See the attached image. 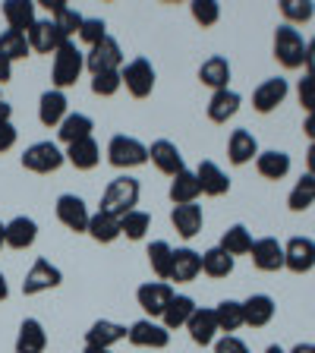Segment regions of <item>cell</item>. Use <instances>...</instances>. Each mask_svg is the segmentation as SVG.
I'll use <instances>...</instances> for the list:
<instances>
[{"label":"cell","mask_w":315,"mask_h":353,"mask_svg":"<svg viewBox=\"0 0 315 353\" xmlns=\"http://www.w3.org/2000/svg\"><path fill=\"white\" fill-rule=\"evenodd\" d=\"M303 132H306L309 139L315 142V114H309V117H306V123H303Z\"/></svg>","instance_id":"54"},{"label":"cell","mask_w":315,"mask_h":353,"mask_svg":"<svg viewBox=\"0 0 315 353\" xmlns=\"http://www.w3.org/2000/svg\"><path fill=\"white\" fill-rule=\"evenodd\" d=\"M13 79V63L7 57H0V82H10Z\"/></svg>","instance_id":"52"},{"label":"cell","mask_w":315,"mask_h":353,"mask_svg":"<svg viewBox=\"0 0 315 353\" xmlns=\"http://www.w3.org/2000/svg\"><path fill=\"white\" fill-rule=\"evenodd\" d=\"M7 246V224H0V250Z\"/></svg>","instance_id":"58"},{"label":"cell","mask_w":315,"mask_h":353,"mask_svg":"<svg viewBox=\"0 0 315 353\" xmlns=\"http://www.w3.org/2000/svg\"><path fill=\"white\" fill-rule=\"evenodd\" d=\"M196 180H199V190L205 192V196H224L230 190V180L227 174L218 168L214 161H202L196 168Z\"/></svg>","instance_id":"25"},{"label":"cell","mask_w":315,"mask_h":353,"mask_svg":"<svg viewBox=\"0 0 315 353\" xmlns=\"http://www.w3.org/2000/svg\"><path fill=\"white\" fill-rule=\"evenodd\" d=\"M29 38L26 32H13V29H3L0 32V57H7L10 63L13 60H26L29 57Z\"/></svg>","instance_id":"36"},{"label":"cell","mask_w":315,"mask_h":353,"mask_svg":"<svg viewBox=\"0 0 315 353\" xmlns=\"http://www.w3.org/2000/svg\"><path fill=\"white\" fill-rule=\"evenodd\" d=\"M85 234H92V240H98V243H114L120 236V218H114V214L98 208V212L88 218Z\"/></svg>","instance_id":"34"},{"label":"cell","mask_w":315,"mask_h":353,"mask_svg":"<svg viewBox=\"0 0 315 353\" xmlns=\"http://www.w3.org/2000/svg\"><path fill=\"white\" fill-rule=\"evenodd\" d=\"M60 281H63V274H60L57 265H51L48 259H35V265H32L26 281H22V294L35 296L41 290H54V287H60Z\"/></svg>","instance_id":"9"},{"label":"cell","mask_w":315,"mask_h":353,"mask_svg":"<svg viewBox=\"0 0 315 353\" xmlns=\"http://www.w3.org/2000/svg\"><path fill=\"white\" fill-rule=\"evenodd\" d=\"M63 161H66V154L51 139L35 142V145H29L22 152V168L32 170V174H54V170L63 168Z\"/></svg>","instance_id":"4"},{"label":"cell","mask_w":315,"mask_h":353,"mask_svg":"<svg viewBox=\"0 0 315 353\" xmlns=\"http://www.w3.org/2000/svg\"><path fill=\"white\" fill-rule=\"evenodd\" d=\"M214 353H250V347L243 344L240 338H234V334H224V338L214 344Z\"/></svg>","instance_id":"49"},{"label":"cell","mask_w":315,"mask_h":353,"mask_svg":"<svg viewBox=\"0 0 315 353\" xmlns=\"http://www.w3.org/2000/svg\"><path fill=\"white\" fill-rule=\"evenodd\" d=\"M82 70H85V54L76 48V41H63L54 51V70H51V79L54 85L63 92V88L76 85V79L82 76Z\"/></svg>","instance_id":"2"},{"label":"cell","mask_w":315,"mask_h":353,"mask_svg":"<svg viewBox=\"0 0 315 353\" xmlns=\"http://www.w3.org/2000/svg\"><path fill=\"white\" fill-rule=\"evenodd\" d=\"M79 38L92 48V44H98L101 38H108V26H104V19H85L79 29Z\"/></svg>","instance_id":"47"},{"label":"cell","mask_w":315,"mask_h":353,"mask_svg":"<svg viewBox=\"0 0 315 353\" xmlns=\"http://www.w3.org/2000/svg\"><path fill=\"white\" fill-rule=\"evenodd\" d=\"M214 319H218L221 331L243 328V303L240 300H221L218 306H214Z\"/></svg>","instance_id":"41"},{"label":"cell","mask_w":315,"mask_h":353,"mask_svg":"<svg viewBox=\"0 0 315 353\" xmlns=\"http://www.w3.org/2000/svg\"><path fill=\"white\" fill-rule=\"evenodd\" d=\"M66 114H70V110H66V95L60 88H48L41 95V101H38V120H41L44 126H60Z\"/></svg>","instance_id":"23"},{"label":"cell","mask_w":315,"mask_h":353,"mask_svg":"<svg viewBox=\"0 0 315 353\" xmlns=\"http://www.w3.org/2000/svg\"><path fill=\"white\" fill-rule=\"evenodd\" d=\"M66 161L73 164L76 170H92L98 168V161H101V148H98L95 136H88V139H79L73 142V145H66Z\"/></svg>","instance_id":"22"},{"label":"cell","mask_w":315,"mask_h":353,"mask_svg":"<svg viewBox=\"0 0 315 353\" xmlns=\"http://www.w3.org/2000/svg\"><path fill=\"white\" fill-rule=\"evenodd\" d=\"M312 202H315V176L312 174H303L300 180H296V186L290 190L287 205H290V212H306Z\"/></svg>","instance_id":"40"},{"label":"cell","mask_w":315,"mask_h":353,"mask_svg":"<svg viewBox=\"0 0 315 353\" xmlns=\"http://www.w3.org/2000/svg\"><path fill=\"white\" fill-rule=\"evenodd\" d=\"M26 38H29V48L38 54H54L60 44L66 41V38L60 35V29L54 26V19H35V26L26 32Z\"/></svg>","instance_id":"14"},{"label":"cell","mask_w":315,"mask_h":353,"mask_svg":"<svg viewBox=\"0 0 315 353\" xmlns=\"http://www.w3.org/2000/svg\"><path fill=\"white\" fill-rule=\"evenodd\" d=\"M303 66H306L309 76H315V38L306 41V60H303Z\"/></svg>","instance_id":"51"},{"label":"cell","mask_w":315,"mask_h":353,"mask_svg":"<svg viewBox=\"0 0 315 353\" xmlns=\"http://www.w3.org/2000/svg\"><path fill=\"white\" fill-rule=\"evenodd\" d=\"M148 265H152V272L158 274V281H170V265H174V250H170V243L154 240L152 246H148Z\"/></svg>","instance_id":"38"},{"label":"cell","mask_w":315,"mask_h":353,"mask_svg":"<svg viewBox=\"0 0 315 353\" xmlns=\"http://www.w3.org/2000/svg\"><path fill=\"white\" fill-rule=\"evenodd\" d=\"M132 347H152V350H164L170 344V331L164 325H158L154 319H139L132 322L130 331H126Z\"/></svg>","instance_id":"8"},{"label":"cell","mask_w":315,"mask_h":353,"mask_svg":"<svg viewBox=\"0 0 315 353\" xmlns=\"http://www.w3.org/2000/svg\"><path fill=\"white\" fill-rule=\"evenodd\" d=\"M126 325L120 322H110V319H98L92 328L85 331V347H101V350H110L117 341L126 338Z\"/></svg>","instance_id":"17"},{"label":"cell","mask_w":315,"mask_h":353,"mask_svg":"<svg viewBox=\"0 0 315 353\" xmlns=\"http://www.w3.org/2000/svg\"><path fill=\"white\" fill-rule=\"evenodd\" d=\"M252 262L258 272H281L284 268V246L274 236H262L252 243Z\"/></svg>","instance_id":"16"},{"label":"cell","mask_w":315,"mask_h":353,"mask_svg":"<svg viewBox=\"0 0 315 353\" xmlns=\"http://www.w3.org/2000/svg\"><path fill=\"white\" fill-rule=\"evenodd\" d=\"M227 158L230 164H250L252 158H258V142L256 136H252L250 130H234L230 132V139H227Z\"/></svg>","instance_id":"21"},{"label":"cell","mask_w":315,"mask_h":353,"mask_svg":"<svg viewBox=\"0 0 315 353\" xmlns=\"http://www.w3.org/2000/svg\"><path fill=\"white\" fill-rule=\"evenodd\" d=\"M82 353H110V350H101V347H85Z\"/></svg>","instance_id":"59"},{"label":"cell","mask_w":315,"mask_h":353,"mask_svg":"<svg viewBox=\"0 0 315 353\" xmlns=\"http://www.w3.org/2000/svg\"><path fill=\"white\" fill-rule=\"evenodd\" d=\"M196 300H192V296H176L174 294V300H170V306L164 309V328L167 331H174V328H183L186 322H190L192 319V312H196Z\"/></svg>","instance_id":"35"},{"label":"cell","mask_w":315,"mask_h":353,"mask_svg":"<svg viewBox=\"0 0 315 353\" xmlns=\"http://www.w3.org/2000/svg\"><path fill=\"white\" fill-rule=\"evenodd\" d=\"M38 236V224L32 218H26V214H19V218H13L7 224V246L10 250H29L32 243H35Z\"/></svg>","instance_id":"27"},{"label":"cell","mask_w":315,"mask_h":353,"mask_svg":"<svg viewBox=\"0 0 315 353\" xmlns=\"http://www.w3.org/2000/svg\"><path fill=\"white\" fill-rule=\"evenodd\" d=\"M284 268H290L294 274H306L315 268V240L309 236H294L284 246Z\"/></svg>","instance_id":"12"},{"label":"cell","mask_w":315,"mask_h":353,"mask_svg":"<svg viewBox=\"0 0 315 353\" xmlns=\"http://www.w3.org/2000/svg\"><path fill=\"white\" fill-rule=\"evenodd\" d=\"M148 228H152V218L139 208L120 218V236H126V240H142L148 234Z\"/></svg>","instance_id":"42"},{"label":"cell","mask_w":315,"mask_h":353,"mask_svg":"<svg viewBox=\"0 0 315 353\" xmlns=\"http://www.w3.org/2000/svg\"><path fill=\"white\" fill-rule=\"evenodd\" d=\"M3 16H7V26L13 32H29L35 26V3L32 0H7Z\"/></svg>","instance_id":"28"},{"label":"cell","mask_w":315,"mask_h":353,"mask_svg":"<svg viewBox=\"0 0 315 353\" xmlns=\"http://www.w3.org/2000/svg\"><path fill=\"white\" fill-rule=\"evenodd\" d=\"M202 272L208 278H227L234 272V256H227L221 246H212L208 252H202Z\"/></svg>","instance_id":"39"},{"label":"cell","mask_w":315,"mask_h":353,"mask_svg":"<svg viewBox=\"0 0 315 353\" xmlns=\"http://www.w3.org/2000/svg\"><path fill=\"white\" fill-rule=\"evenodd\" d=\"M120 79H123L126 92H130L132 98H148L154 88V66L148 63L145 57H136L120 70Z\"/></svg>","instance_id":"7"},{"label":"cell","mask_w":315,"mask_h":353,"mask_svg":"<svg viewBox=\"0 0 315 353\" xmlns=\"http://www.w3.org/2000/svg\"><path fill=\"white\" fill-rule=\"evenodd\" d=\"M108 161L120 170L139 168V164L148 161V145H142V142L132 139V136H114V139L108 142Z\"/></svg>","instance_id":"5"},{"label":"cell","mask_w":315,"mask_h":353,"mask_svg":"<svg viewBox=\"0 0 315 353\" xmlns=\"http://www.w3.org/2000/svg\"><path fill=\"white\" fill-rule=\"evenodd\" d=\"M57 218L63 228H70L73 234H85L88 230V208L85 202H82L79 196H73V192H63V196L57 199Z\"/></svg>","instance_id":"11"},{"label":"cell","mask_w":315,"mask_h":353,"mask_svg":"<svg viewBox=\"0 0 315 353\" xmlns=\"http://www.w3.org/2000/svg\"><path fill=\"white\" fill-rule=\"evenodd\" d=\"M120 85H123V79H120V70H110V73L92 76V92H95V95H101V98L117 95Z\"/></svg>","instance_id":"46"},{"label":"cell","mask_w":315,"mask_h":353,"mask_svg":"<svg viewBox=\"0 0 315 353\" xmlns=\"http://www.w3.org/2000/svg\"><path fill=\"white\" fill-rule=\"evenodd\" d=\"M170 224L176 228V234L183 240H192V236L202 230V208L192 202V205H174L170 212Z\"/></svg>","instance_id":"26"},{"label":"cell","mask_w":315,"mask_h":353,"mask_svg":"<svg viewBox=\"0 0 315 353\" xmlns=\"http://www.w3.org/2000/svg\"><path fill=\"white\" fill-rule=\"evenodd\" d=\"M44 347H48L44 325L38 319H26L16 334V353H44Z\"/></svg>","instance_id":"24"},{"label":"cell","mask_w":315,"mask_h":353,"mask_svg":"<svg viewBox=\"0 0 315 353\" xmlns=\"http://www.w3.org/2000/svg\"><path fill=\"white\" fill-rule=\"evenodd\" d=\"M274 319V300L268 294H252L243 303V325L250 328H265Z\"/></svg>","instance_id":"20"},{"label":"cell","mask_w":315,"mask_h":353,"mask_svg":"<svg viewBox=\"0 0 315 353\" xmlns=\"http://www.w3.org/2000/svg\"><path fill=\"white\" fill-rule=\"evenodd\" d=\"M136 300H139V306L145 309L152 319L164 316V309L174 300V287H170L167 281H148V284H142L139 290H136Z\"/></svg>","instance_id":"10"},{"label":"cell","mask_w":315,"mask_h":353,"mask_svg":"<svg viewBox=\"0 0 315 353\" xmlns=\"http://www.w3.org/2000/svg\"><path fill=\"white\" fill-rule=\"evenodd\" d=\"M199 180H196V170H183L170 180V202L174 205H192L199 199Z\"/></svg>","instance_id":"30"},{"label":"cell","mask_w":315,"mask_h":353,"mask_svg":"<svg viewBox=\"0 0 315 353\" xmlns=\"http://www.w3.org/2000/svg\"><path fill=\"white\" fill-rule=\"evenodd\" d=\"M7 296H10V284H7V278L0 274V300H7Z\"/></svg>","instance_id":"56"},{"label":"cell","mask_w":315,"mask_h":353,"mask_svg":"<svg viewBox=\"0 0 315 353\" xmlns=\"http://www.w3.org/2000/svg\"><path fill=\"white\" fill-rule=\"evenodd\" d=\"M92 130H95L92 117H85V114H66L63 123H60V130H57V136H60V142L73 145V142H79V139H88Z\"/></svg>","instance_id":"33"},{"label":"cell","mask_w":315,"mask_h":353,"mask_svg":"<svg viewBox=\"0 0 315 353\" xmlns=\"http://www.w3.org/2000/svg\"><path fill=\"white\" fill-rule=\"evenodd\" d=\"M199 79H202V85L221 92V88H227V82H230V63L214 54V57H208L205 63L199 66Z\"/></svg>","instance_id":"29"},{"label":"cell","mask_w":315,"mask_h":353,"mask_svg":"<svg viewBox=\"0 0 315 353\" xmlns=\"http://www.w3.org/2000/svg\"><path fill=\"white\" fill-rule=\"evenodd\" d=\"M296 95H300V108L315 114V76H303L300 85H296Z\"/></svg>","instance_id":"48"},{"label":"cell","mask_w":315,"mask_h":353,"mask_svg":"<svg viewBox=\"0 0 315 353\" xmlns=\"http://www.w3.org/2000/svg\"><path fill=\"white\" fill-rule=\"evenodd\" d=\"M281 13L290 26V22H309L315 16V7L309 0H281Z\"/></svg>","instance_id":"45"},{"label":"cell","mask_w":315,"mask_h":353,"mask_svg":"<svg viewBox=\"0 0 315 353\" xmlns=\"http://www.w3.org/2000/svg\"><path fill=\"white\" fill-rule=\"evenodd\" d=\"M256 168L265 180H284L290 174V154L287 152H258Z\"/></svg>","instance_id":"31"},{"label":"cell","mask_w":315,"mask_h":353,"mask_svg":"<svg viewBox=\"0 0 315 353\" xmlns=\"http://www.w3.org/2000/svg\"><path fill=\"white\" fill-rule=\"evenodd\" d=\"M252 234L243 224H234L230 230H224V236H221V250L227 252V256H246V252H252Z\"/></svg>","instance_id":"37"},{"label":"cell","mask_w":315,"mask_h":353,"mask_svg":"<svg viewBox=\"0 0 315 353\" xmlns=\"http://www.w3.org/2000/svg\"><path fill=\"white\" fill-rule=\"evenodd\" d=\"M287 92H290L287 79H281V76H274V79H265L262 85L252 92V108H256L258 114H272V110L287 98Z\"/></svg>","instance_id":"15"},{"label":"cell","mask_w":315,"mask_h":353,"mask_svg":"<svg viewBox=\"0 0 315 353\" xmlns=\"http://www.w3.org/2000/svg\"><path fill=\"white\" fill-rule=\"evenodd\" d=\"M186 331H190V338L196 341L199 347H208L214 344V334H218V319H214V309H202L199 306L192 312V319L186 322Z\"/></svg>","instance_id":"18"},{"label":"cell","mask_w":315,"mask_h":353,"mask_svg":"<svg viewBox=\"0 0 315 353\" xmlns=\"http://www.w3.org/2000/svg\"><path fill=\"white\" fill-rule=\"evenodd\" d=\"M199 272H202V252L196 250H174V265H170V281H176V284H190V281L199 278Z\"/></svg>","instance_id":"19"},{"label":"cell","mask_w":315,"mask_h":353,"mask_svg":"<svg viewBox=\"0 0 315 353\" xmlns=\"http://www.w3.org/2000/svg\"><path fill=\"white\" fill-rule=\"evenodd\" d=\"M10 117H13V104L0 101V123H10Z\"/></svg>","instance_id":"53"},{"label":"cell","mask_w":315,"mask_h":353,"mask_svg":"<svg viewBox=\"0 0 315 353\" xmlns=\"http://www.w3.org/2000/svg\"><path fill=\"white\" fill-rule=\"evenodd\" d=\"M290 353H315V344H296Z\"/></svg>","instance_id":"57"},{"label":"cell","mask_w":315,"mask_h":353,"mask_svg":"<svg viewBox=\"0 0 315 353\" xmlns=\"http://www.w3.org/2000/svg\"><path fill=\"white\" fill-rule=\"evenodd\" d=\"M85 66L92 70V76L98 73H110V70H120L123 66V51H120L117 38H101L98 44H92L85 54Z\"/></svg>","instance_id":"6"},{"label":"cell","mask_w":315,"mask_h":353,"mask_svg":"<svg viewBox=\"0 0 315 353\" xmlns=\"http://www.w3.org/2000/svg\"><path fill=\"white\" fill-rule=\"evenodd\" d=\"M148 158H152V164L161 174H167V176H176V174H183V154H180V148L174 145L170 139H158V142H152L148 145Z\"/></svg>","instance_id":"13"},{"label":"cell","mask_w":315,"mask_h":353,"mask_svg":"<svg viewBox=\"0 0 315 353\" xmlns=\"http://www.w3.org/2000/svg\"><path fill=\"white\" fill-rule=\"evenodd\" d=\"M190 13H192V19H196L202 29H208V26H214V22L221 19V3L218 0H192Z\"/></svg>","instance_id":"44"},{"label":"cell","mask_w":315,"mask_h":353,"mask_svg":"<svg viewBox=\"0 0 315 353\" xmlns=\"http://www.w3.org/2000/svg\"><path fill=\"white\" fill-rule=\"evenodd\" d=\"M306 164H309V174L315 176V142L309 145V152H306Z\"/></svg>","instance_id":"55"},{"label":"cell","mask_w":315,"mask_h":353,"mask_svg":"<svg viewBox=\"0 0 315 353\" xmlns=\"http://www.w3.org/2000/svg\"><path fill=\"white\" fill-rule=\"evenodd\" d=\"M82 22H85V16H82L79 10H73V7H70V3H66V7L60 10L57 16H54V26H57V29H60V35H63L66 41H73V35H79Z\"/></svg>","instance_id":"43"},{"label":"cell","mask_w":315,"mask_h":353,"mask_svg":"<svg viewBox=\"0 0 315 353\" xmlns=\"http://www.w3.org/2000/svg\"><path fill=\"white\" fill-rule=\"evenodd\" d=\"M265 353H287V350H281L278 344H272V347H268V350H265Z\"/></svg>","instance_id":"60"},{"label":"cell","mask_w":315,"mask_h":353,"mask_svg":"<svg viewBox=\"0 0 315 353\" xmlns=\"http://www.w3.org/2000/svg\"><path fill=\"white\" fill-rule=\"evenodd\" d=\"M274 57H278L281 66H287V70H300L303 60H306V41H303V35L294 29V26H278V32H274Z\"/></svg>","instance_id":"3"},{"label":"cell","mask_w":315,"mask_h":353,"mask_svg":"<svg viewBox=\"0 0 315 353\" xmlns=\"http://www.w3.org/2000/svg\"><path fill=\"white\" fill-rule=\"evenodd\" d=\"M236 110H240V95H236V92H230V88L214 92L212 101H208V117H212L214 123H227Z\"/></svg>","instance_id":"32"},{"label":"cell","mask_w":315,"mask_h":353,"mask_svg":"<svg viewBox=\"0 0 315 353\" xmlns=\"http://www.w3.org/2000/svg\"><path fill=\"white\" fill-rule=\"evenodd\" d=\"M136 202H139V180L123 174L108 183V190L101 196V212L114 214V218H123V214L136 212Z\"/></svg>","instance_id":"1"},{"label":"cell","mask_w":315,"mask_h":353,"mask_svg":"<svg viewBox=\"0 0 315 353\" xmlns=\"http://www.w3.org/2000/svg\"><path fill=\"white\" fill-rule=\"evenodd\" d=\"M16 145V126L13 123H0V154L10 152Z\"/></svg>","instance_id":"50"}]
</instances>
